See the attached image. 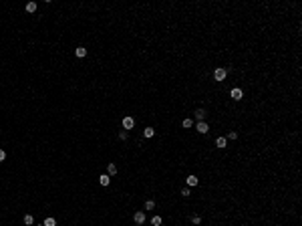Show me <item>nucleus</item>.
Instances as JSON below:
<instances>
[{"label": "nucleus", "instance_id": "39448f33", "mask_svg": "<svg viewBox=\"0 0 302 226\" xmlns=\"http://www.w3.org/2000/svg\"><path fill=\"white\" fill-rule=\"evenodd\" d=\"M133 220H135V224H143L145 222V212H135Z\"/></svg>", "mask_w": 302, "mask_h": 226}, {"label": "nucleus", "instance_id": "1a4fd4ad", "mask_svg": "<svg viewBox=\"0 0 302 226\" xmlns=\"http://www.w3.org/2000/svg\"><path fill=\"white\" fill-rule=\"evenodd\" d=\"M75 55H77L79 59H83V57L87 55V48H85V46H79V48H75Z\"/></svg>", "mask_w": 302, "mask_h": 226}, {"label": "nucleus", "instance_id": "ddd939ff", "mask_svg": "<svg viewBox=\"0 0 302 226\" xmlns=\"http://www.w3.org/2000/svg\"><path fill=\"white\" fill-rule=\"evenodd\" d=\"M36 10V2H28L26 4V12H34Z\"/></svg>", "mask_w": 302, "mask_h": 226}, {"label": "nucleus", "instance_id": "f03ea898", "mask_svg": "<svg viewBox=\"0 0 302 226\" xmlns=\"http://www.w3.org/2000/svg\"><path fill=\"white\" fill-rule=\"evenodd\" d=\"M195 129H197L199 133H208V131H210V125H208L206 121H197V125H195Z\"/></svg>", "mask_w": 302, "mask_h": 226}, {"label": "nucleus", "instance_id": "9b49d317", "mask_svg": "<svg viewBox=\"0 0 302 226\" xmlns=\"http://www.w3.org/2000/svg\"><path fill=\"white\" fill-rule=\"evenodd\" d=\"M216 145H217V147H222V149H224V147L228 145V141H226V137H217V139H216Z\"/></svg>", "mask_w": 302, "mask_h": 226}, {"label": "nucleus", "instance_id": "2eb2a0df", "mask_svg": "<svg viewBox=\"0 0 302 226\" xmlns=\"http://www.w3.org/2000/svg\"><path fill=\"white\" fill-rule=\"evenodd\" d=\"M151 224L153 226H161V216H153V218H151Z\"/></svg>", "mask_w": 302, "mask_h": 226}, {"label": "nucleus", "instance_id": "dca6fc26", "mask_svg": "<svg viewBox=\"0 0 302 226\" xmlns=\"http://www.w3.org/2000/svg\"><path fill=\"white\" fill-rule=\"evenodd\" d=\"M153 208H155V202L153 200H147L145 202V210H153Z\"/></svg>", "mask_w": 302, "mask_h": 226}, {"label": "nucleus", "instance_id": "6ab92c4d", "mask_svg": "<svg viewBox=\"0 0 302 226\" xmlns=\"http://www.w3.org/2000/svg\"><path fill=\"white\" fill-rule=\"evenodd\" d=\"M181 196L187 198V196H189V188H183V190H181Z\"/></svg>", "mask_w": 302, "mask_h": 226}, {"label": "nucleus", "instance_id": "0eeeda50", "mask_svg": "<svg viewBox=\"0 0 302 226\" xmlns=\"http://www.w3.org/2000/svg\"><path fill=\"white\" fill-rule=\"evenodd\" d=\"M197 178L195 176H187V188H193V186H197Z\"/></svg>", "mask_w": 302, "mask_h": 226}, {"label": "nucleus", "instance_id": "f8f14e48", "mask_svg": "<svg viewBox=\"0 0 302 226\" xmlns=\"http://www.w3.org/2000/svg\"><path fill=\"white\" fill-rule=\"evenodd\" d=\"M153 133H155V129H153V127H145V131H143V135H145V137H153Z\"/></svg>", "mask_w": 302, "mask_h": 226}, {"label": "nucleus", "instance_id": "4468645a", "mask_svg": "<svg viewBox=\"0 0 302 226\" xmlns=\"http://www.w3.org/2000/svg\"><path fill=\"white\" fill-rule=\"evenodd\" d=\"M24 224H26V226L34 224V218H32V216H30V214H26V216H24Z\"/></svg>", "mask_w": 302, "mask_h": 226}, {"label": "nucleus", "instance_id": "423d86ee", "mask_svg": "<svg viewBox=\"0 0 302 226\" xmlns=\"http://www.w3.org/2000/svg\"><path fill=\"white\" fill-rule=\"evenodd\" d=\"M99 184H101V186H109V184H111V176H109V174L99 176Z\"/></svg>", "mask_w": 302, "mask_h": 226}, {"label": "nucleus", "instance_id": "4be33fe9", "mask_svg": "<svg viewBox=\"0 0 302 226\" xmlns=\"http://www.w3.org/2000/svg\"><path fill=\"white\" fill-rule=\"evenodd\" d=\"M119 137H121V139H127V129H123V131L119 133Z\"/></svg>", "mask_w": 302, "mask_h": 226}, {"label": "nucleus", "instance_id": "20e7f679", "mask_svg": "<svg viewBox=\"0 0 302 226\" xmlns=\"http://www.w3.org/2000/svg\"><path fill=\"white\" fill-rule=\"evenodd\" d=\"M230 97H232L234 101H240V99H242V89H238V87H236V89H232V91H230Z\"/></svg>", "mask_w": 302, "mask_h": 226}, {"label": "nucleus", "instance_id": "f3484780", "mask_svg": "<svg viewBox=\"0 0 302 226\" xmlns=\"http://www.w3.org/2000/svg\"><path fill=\"white\" fill-rule=\"evenodd\" d=\"M44 226H56V220H54V218H46V220H44Z\"/></svg>", "mask_w": 302, "mask_h": 226}, {"label": "nucleus", "instance_id": "7ed1b4c3", "mask_svg": "<svg viewBox=\"0 0 302 226\" xmlns=\"http://www.w3.org/2000/svg\"><path fill=\"white\" fill-rule=\"evenodd\" d=\"M133 125H135V119H133V117H129V115L123 117V127H125V129H133Z\"/></svg>", "mask_w": 302, "mask_h": 226}, {"label": "nucleus", "instance_id": "6e6552de", "mask_svg": "<svg viewBox=\"0 0 302 226\" xmlns=\"http://www.w3.org/2000/svg\"><path fill=\"white\" fill-rule=\"evenodd\" d=\"M193 115H195V119H197V121H204V119H206V111H204V109H197Z\"/></svg>", "mask_w": 302, "mask_h": 226}, {"label": "nucleus", "instance_id": "a211bd4d", "mask_svg": "<svg viewBox=\"0 0 302 226\" xmlns=\"http://www.w3.org/2000/svg\"><path fill=\"white\" fill-rule=\"evenodd\" d=\"M181 125L187 129V127H191V125H193V121H191V119H183V121H181Z\"/></svg>", "mask_w": 302, "mask_h": 226}, {"label": "nucleus", "instance_id": "aec40b11", "mask_svg": "<svg viewBox=\"0 0 302 226\" xmlns=\"http://www.w3.org/2000/svg\"><path fill=\"white\" fill-rule=\"evenodd\" d=\"M191 222H193V224H199L202 218H199V216H191Z\"/></svg>", "mask_w": 302, "mask_h": 226}, {"label": "nucleus", "instance_id": "412c9836", "mask_svg": "<svg viewBox=\"0 0 302 226\" xmlns=\"http://www.w3.org/2000/svg\"><path fill=\"white\" fill-rule=\"evenodd\" d=\"M4 160H6V151H4V149H0V162H4Z\"/></svg>", "mask_w": 302, "mask_h": 226}, {"label": "nucleus", "instance_id": "9d476101", "mask_svg": "<svg viewBox=\"0 0 302 226\" xmlns=\"http://www.w3.org/2000/svg\"><path fill=\"white\" fill-rule=\"evenodd\" d=\"M107 174H109V176H115V174H117V166H115V164H109V166H107Z\"/></svg>", "mask_w": 302, "mask_h": 226}, {"label": "nucleus", "instance_id": "f257e3e1", "mask_svg": "<svg viewBox=\"0 0 302 226\" xmlns=\"http://www.w3.org/2000/svg\"><path fill=\"white\" fill-rule=\"evenodd\" d=\"M226 75H228V71H226L224 67H219V69L214 71V79H216V81H224V79H226Z\"/></svg>", "mask_w": 302, "mask_h": 226}, {"label": "nucleus", "instance_id": "5701e85b", "mask_svg": "<svg viewBox=\"0 0 302 226\" xmlns=\"http://www.w3.org/2000/svg\"><path fill=\"white\" fill-rule=\"evenodd\" d=\"M39 226H44V224H39Z\"/></svg>", "mask_w": 302, "mask_h": 226}]
</instances>
